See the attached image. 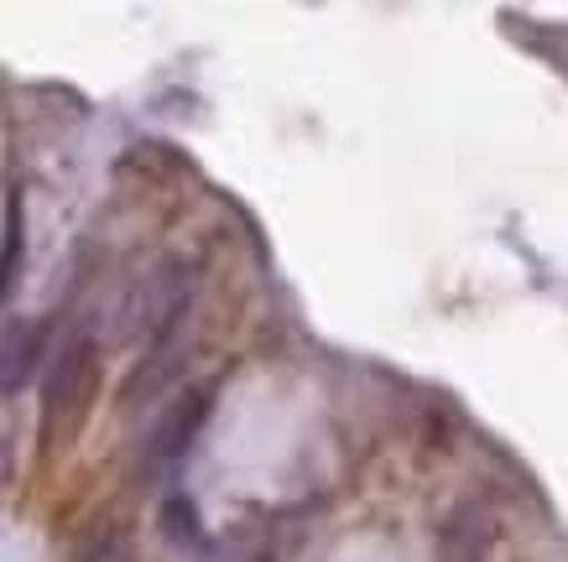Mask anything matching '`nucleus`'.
Segmentation results:
<instances>
[{
	"instance_id": "1",
	"label": "nucleus",
	"mask_w": 568,
	"mask_h": 562,
	"mask_svg": "<svg viewBox=\"0 0 568 562\" xmlns=\"http://www.w3.org/2000/svg\"><path fill=\"white\" fill-rule=\"evenodd\" d=\"M94 391H100V344L89 334H73L58 355H52L48 370V391H42V443L63 448L84 427L89 407H94Z\"/></svg>"
},
{
	"instance_id": "2",
	"label": "nucleus",
	"mask_w": 568,
	"mask_h": 562,
	"mask_svg": "<svg viewBox=\"0 0 568 562\" xmlns=\"http://www.w3.org/2000/svg\"><path fill=\"white\" fill-rule=\"evenodd\" d=\"M183 324H189V318H178V324H168V328H156L152 334L146 355L136 359V370L125 375V386H121V407L125 411L156 401V396L178 380V370H183Z\"/></svg>"
},
{
	"instance_id": "3",
	"label": "nucleus",
	"mask_w": 568,
	"mask_h": 562,
	"mask_svg": "<svg viewBox=\"0 0 568 562\" xmlns=\"http://www.w3.org/2000/svg\"><path fill=\"white\" fill-rule=\"evenodd\" d=\"M48 334L37 318H6L0 324V396H21L42 370Z\"/></svg>"
},
{
	"instance_id": "4",
	"label": "nucleus",
	"mask_w": 568,
	"mask_h": 562,
	"mask_svg": "<svg viewBox=\"0 0 568 562\" xmlns=\"http://www.w3.org/2000/svg\"><path fill=\"white\" fill-rule=\"evenodd\" d=\"M209 386H199V391H189V396H178L173 401V411L162 417V422L152 427V459H178L183 448L199 438V427H204V417H209Z\"/></svg>"
},
{
	"instance_id": "5",
	"label": "nucleus",
	"mask_w": 568,
	"mask_h": 562,
	"mask_svg": "<svg viewBox=\"0 0 568 562\" xmlns=\"http://www.w3.org/2000/svg\"><path fill=\"white\" fill-rule=\"evenodd\" d=\"M444 552L448 562H485V515L475 505H459L444 527Z\"/></svg>"
},
{
	"instance_id": "6",
	"label": "nucleus",
	"mask_w": 568,
	"mask_h": 562,
	"mask_svg": "<svg viewBox=\"0 0 568 562\" xmlns=\"http://www.w3.org/2000/svg\"><path fill=\"white\" fill-rule=\"evenodd\" d=\"M6 479H11V443L0 438V484H6Z\"/></svg>"
}]
</instances>
